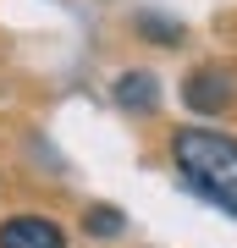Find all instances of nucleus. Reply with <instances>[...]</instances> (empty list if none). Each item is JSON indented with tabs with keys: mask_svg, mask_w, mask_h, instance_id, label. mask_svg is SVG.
I'll list each match as a JSON object with an SVG mask.
<instances>
[{
	"mask_svg": "<svg viewBox=\"0 0 237 248\" xmlns=\"http://www.w3.org/2000/svg\"><path fill=\"white\" fill-rule=\"evenodd\" d=\"M171 160L193 193H204L226 215H237V138L215 133V127H176Z\"/></svg>",
	"mask_w": 237,
	"mask_h": 248,
	"instance_id": "obj_1",
	"label": "nucleus"
},
{
	"mask_svg": "<svg viewBox=\"0 0 237 248\" xmlns=\"http://www.w3.org/2000/svg\"><path fill=\"white\" fill-rule=\"evenodd\" d=\"M182 99H188L193 116H221V110H232V99H237V78L221 72V66H199V72H188Z\"/></svg>",
	"mask_w": 237,
	"mask_h": 248,
	"instance_id": "obj_2",
	"label": "nucleus"
},
{
	"mask_svg": "<svg viewBox=\"0 0 237 248\" xmlns=\"http://www.w3.org/2000/svg\"><path fill=\"white\" fill-rule=\"evenodd\" d=\"M0 248H66V232L50 215H11L0 221Z\"/></svg>",
	"mask_w": 237,
	"mask_h": 248,
	"instance_id": "obj_3",
	"label": "nucleus"
},
{
	"mask_svg": "<svg viewBox=\"0 0 237 248\" xmlns=\"http://www.w3.org/2000/svg\"><path fill=\"white\" fill-rule=\"evenodd\" d=\"M111 99H116L127 116H155V110H160V83H155V72L132 66V72H122V78L111 83Z\"/></svg>",
	"mask_w": 237,
	"mask_h": 248,
	"instance_id": "obj_4",
	"label": "nucleus"
},
{
	"mask_svg": "<svg viewBox=\"0 0 237 248\" xmlns=\"http://www.w3.org/2000/svg\"><path fill=\"white\" fill-rule=\"evenodd\" d=\"M138 39H149V45H182V22L155 17V11H138Z\"/></svg>",
	"mask_w": 237,
	"mask_h": 248,
	"instance_id": "obj_5",
	"label": "nucleus"
},
{
	"mask_svg": "<svg viewBox=\"0 0 237 248\" xmlns=\"http://www.w3.org/2000/svg\"><path fill=\"white\" fill-rule=\"evenodd\" d=\"M83 226H88V237H122V210H111V204H94V210L83 215Z\"/></svg>",
	"mask_w": 237,
	"mask_h": 248,
	"instance_id": "obj_6",
	"label": "nucleus"
}]
</instances>
